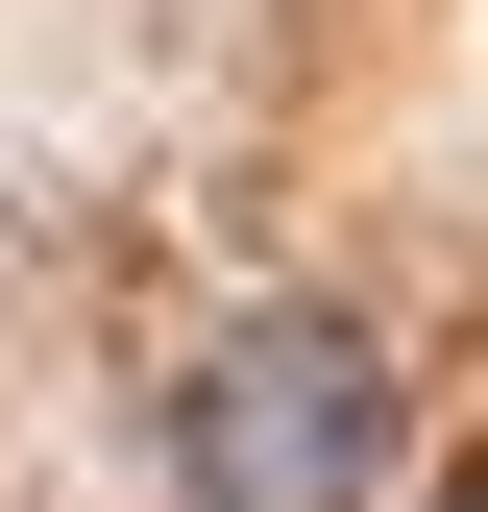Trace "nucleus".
Returning <instances> with one entry per match:
<instances>
[{
	"mask_svg": "<svg viewBox=\"0 0 488 512\" xmlns=\"http://www.w3.org/2000/svg\"><path fill=\"white\" fill-rule=\"evenodd\" d=\"M366 464H391V342L366 317L269 293L171 366V488L196 512H366Z\"/></svg>",
	"mask_w": 488,
	"mask_h": 512,
	"instance_id": "obj_1",
	"label": "nucleus"
},
{
	"mask_svg": "<svg viewBox=\"0 0 488 512\" xmlns=\"http://www.w3.org/2000/svg\"><path fill=\"white\" fill-rule=\"evenodd\" d=\"M440 512H488V439H464V464H440Z\"/></svg>",
	"mask_w": 488,
	"mask_h": 512,
	"instance_id": "obj_2",
	"label": "nucleus"
}]
</instances>
